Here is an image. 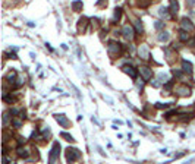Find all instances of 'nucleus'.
Returning <instances> with one entry per match:
<instances>
[{
  "instance_id": "1",
  "label": "nucleus",
  "mask_w": 195,
  "mask_h": 164,
  "mask_svg": "<svg viewBox=\"0 0 195 164\" xmlns=\"http://www.w3.org/2000/svg\"><path fill=\"white\" fill-rule=\"evenodd\" d=\"M107 50H109V54L115 59L118 56H120L122 53V46L116 41H109V46H107Z\"/></svg>"
},
{
  "instance_id": "2",
  "label": "nucleus",
  "mask_w": 195,
  "mask_h": 164,
  "mask_svg": "<svg viewBox=\"0 0 195 164\" xmlns=\"http://www.w3.org/2000/svg\"><path fill=\"white\" fill-rule=\"evenodd\" d=\"M81 158V151L79 149H76V148H68L66 149V160L68 161H76V160H79Z\"/></svg>"
},
{
  "instance_id": "3",
  "label": "nucleus",
  "mask_w": 195,
  "mask_h": 164,
  "mask_svg": "<svg viewBox=\"0 0 195 164\" xmlns=\"http://www.w3.org/2000/svg\"><path fill=\"white\" fill-rule=\"evenodd\" d=\"M59 154H60V145H59V142H54V144H53V148H51V151H50V155H49L50 163H54V161L59 158Z\"/></svg>"
},
{
  "instance_id": "4",
  "label": "nucleus",
  "mask_w": 195,
  "mask_h": 164,
  "mask_svg": "<svg viewBox=\"0 0 195 164\" xmlns=\"http://www.w3.org/2000/svg\"><path fill=\"white\" fill-rule=\"evenodd\" d=\"M122 35L126 38V40H132L134 38V28L129 27V25H125L122 28Z\"/></svg>"
},
{
  "instance_id": "5",
  "label": "nucleus",
  "mask_w": 195,
  "mask_h": 164,
  "mask_svg": "<svg viewBox=\"0 0 195 164\" xmlns=\"http://www.w3.org/2000/svg\"><path fill=\"white\" fill-rule=\"evenodd\" d=\"M176 94L180 97H189L191 95V88H188L186 85H180L176 88Z\"/></svg>"
},
{
  "instance_id": "6",
  "label": "nucleus",
  "mask_w": 195,
  "mask_h": 164,
  "mask_svg": "<svg viewBox=\"0 0 195 164\" xmlns=\"http://www.w3.org/2000/svg\"><path fill=\"white\" fill-rule=\"evenodd\" d=\"M139 72H141V75H142V78H144L145 81L151 79V76H153V70H151L150 68H147V66L139 68Z\"/></svg>"
},
{
  "instance_id": "7",
  "label": "nucleus",
  "mask_w": 195,
  "mask_h": 164,
  "mask_svg": "<svg viewBox=\"0 0 195 164\" xmlns=\"http://www.w3.org/2000/svg\"><path fill=\"white\" fill-rule=\"evenodd\" d=\"M138 54H139L141 59H144V60H147V59L150 57V51H148V49H147L145 46H141V47L138 49Z\"/></svg>"
},
{
  "instance_id": "8",
  "label": "nucleus",
  "mask_w": 195,
  "mask_h": 164,
  "mask_svg": "<svg viewBox=\"0 0 195 164\" xmlns=\"http://www.w3.org/2000/svg\"><path fill=\"white\" fill-rule=\"evenodd\" d=\"M56 120H57V122H59L63 127H68V126L70 125V123H69V120L66 119V116H65V114H57V116H56Z\"/></svg>"
},
{
  "instance_id": "9",
  "label": "nucleus",
  "mask_w": 195,
  "mask_h": 164,
  "mask_svg": "<svg viewBox=\"0 0 195 164\" xmlns=\"http://www.w3.org/2000/svg\"><path fill=\"white\" fill-rule=\"evenodd\" d=\"M123 72L128 73V75H131V78H134V79L137 78V70L132 66H123Z\"/></svg>"
},
{
  "instance_id": "10",
  "label": "nucleus",
  "mask_w": 195,
  "mask_h": 164,
  "mask_svg": "<svg viewBox=\"0 0 195 164\" xmlns=\"http://www.w3.org/2000/svg\"><path fill=\"white\" fill-rule=\"evenodd\" d=\"M189 38H191V37H189V34H188V30H180V31H179V40H180V41H186V43H188Z\"/></svg>"
},
{
  "instance_id": "11",
  "label": "nucleus",
  "mask_w": 195,
  "mask_h": 164,
  "mask_svg": "<svg viewBox=\"0 0 195 164\" xmlns=\"http://www.w3.org/2000/svg\"><path fill=\"white\" fill-rule=\"evenodd\" d=\"M87 25H88V18L82 16V18L79 19V24H78V30H79V31H84V30L87 28Z\"/></svg>"
},
{
  "instance_id": "12",
  "label": "nucleus",
  "mask_w": 195,
  "mask_h": 164,
  "mask_svg": "<svg viewBox=\"0 0 195 164\" xmlns=\"http://www.w3.org/2000/svg\"><path fill=\"white\" fill-rule=\"evenodd\" d=\"M180 24H182L183 30H189V31H191V30H194V25H192V22H191V21H189L188 18H183Z\"/></svg>"
},
{
  "instance_id": "13",
  "label": "nucleus",
  "mask_w": 195,
  "mask_h": 164,
  "mask_svg": "<svg viewBox=\"0 0 195 164\" xmlns=\"http://www.w3.org/2000/svg\"><path fill=\"white\" fill-rule=\"evenodd\" d=\"M16 154L19 155V157H24V158H27L28 155H30V151L28 149H25V148H22L21 145L18 146V149H16Z\"/></svg>"
},
{
  "instance_id": "14",
  "label": "nucleus",
  "mask_w": 195,
  "mask_h": 164,
  "mask_svg": "<svg viewBox=\"0 0 195 164\" xmlns=\"http://www.w3.org/2000/svg\"><path fill=\"white\" fill-rule=\"evenodd\" d=\"M182 68H183V70H185L186 73H192V65H191L188 60H183V62H182Z\"/></svg>"
},
{
  "instance_id": "15",
  "label": "nucleus",
  "mask_w": 195,
  "mask_h": 164,
  "mask_svg": "<svg viewBox=\"0 0 195 164\" xmlns=\"http://www.w3.org/2000/svg\"><path fill=\"white\" fill-rule=\"evenodd\" d=\"M177 9H179L177 2H176V0H170V12H172L173 15H176V13H177Z\"/></svg>"
},
{
  "instance_id": "16",
  "label": "nucleus",
  "mask_w": 195,
  "mask_h": 164,
  "mask_svg": "<svg viewBox=\"0 0 195 164\" xmlns=\"http://www.w3.org/2000/svg\"><path fill=\"white\" fill-rule=\"evenodd\" d=\"M72 9H73L75 12L82 11V2H81V0H75V2L72 3Z\"/></svg>"
},
{
  "instance_id": "17",
  "label": "nucleus",
  "mask_w": 195,
  "mask_h": 164,
  "mask_svg": "<svg viewBox=\"0 0 195 164\" xmlns=\"http://www.w3.org/2000/svg\"><path fill=\"white\" fill-rule=\"evenodd\" d=\"M15 78H16V72H15V70H12V72H9V73H8L6 81H8L9 84H15Z\"/></svg>"
},
{
  "instance_id": "18",
  "label": "nucleus",
  "mask_w": 195,
  "mask_h": 164,
  "mask_svg": "<svg viewBox=\"0 0 195 164\" xmlns=\"http://www.w3.org/2000/svg\"><path fill=\"white\" fill-rule=\"evenodd\" d=\"M169 11H170L169 8H160V9H158V15H160L161 18H167V16H169Z\"/></svg>"
},
{
  "instance_id": "19",
  "label": "nucleus",
  "mask_w": 195,
  "mask_h": 164,
  "mask_svg": "<svg viewBox=\"0 0 195 164\" xmlns=\"http://www.w3.org/2000/svg\"><path fill=\"white\" fill-rule=\"evenodd\" d=\"M120 15H122V9H115V15H113V22H118L120 19Z\"/></svg>"
},
{
  "instance_id": "20",
  "label": "nucleus",
  "mask_w": 195,
  "mask_h": 164,
  "mask_svg": "<svg viewBox=\"0 0 195 164\" xmlns=\"http://www.w3.org/2000/svg\"><path fill=\"white\" fill-rule=\"evenodd\" d=\"M169 37H170V35H169V32H166V31H163V32L158 34V40H160V41H167Z\"/></svg>"
},
{
  "instance_id": "21",
  "label": "nucleus",
  "mask_w": 195,
  "mask_h": 164,
  "mask_svg": "<svg viewBox=\"0 0 195 164\" xmlns=\"http://www.w3.org/2000/svg\"><path fill=\"white\" fill-rule=\"evenodd\" d=\"M135 31L138 32V34H141L142 32V24H141V21H135Z\"/></svg>"
},
{
  "instance_id": "22",
  "label": "nucleus",
  "mask_w": 195,
  "mask_h": 164,
  "mask_svg": "<svg viewBox=\"0 0 195 164\" xmlns=\"http://www.w3.org/2000/svg\"><path fill=\"white\" fill-rule=\"evenodd\" d=\"M60 136H62V138H65L66 141H70V142L73 141V138H72L69 133H66V132H62V133H60Z\"/></svg>"
},
{
  "instance_id": "23",
  "label": "nucleus",
  "mask_w": 195,
  "mask_h": 164,
  "mask_svg": "<svg viewBox=\"0 0 195 164\" xmlns=\"http://www.w3.org/2000/svg\"><path fill=\"white\" fill-rule=\"evenodd\" d=\"M12 125H13L15 127H21V126H22V122H21V120H16V119H13V120H12Z\"/></svg>"
},
{
  "instance_id": "24",
  "label": "nucleus",
  "mask_w": 195,
  "mask_h": 164,
  "mask_svg": "<svg viewBox=\"0 0 195 164\" xmlns=\"http://www.w3.org/2000/svg\"><path fill=\"white\" fill-rule=\"evenodd\" d=\"M163 27H164V22H161V21H157V22H156V28H157V30H161Z\"/></svg>"
},
{
  "instance_id": "25",
  "label": "nucleus",
  "mask_w": 195,
  "mask_h": 164,
  "mask_svg": "<svg viewBox=\"0 0 195 164\" xmlns=\"http://www.w3.org/2000/svg\"><path fill=\"white\" fill-rule=\"evenodd\" d=\"M18 144H19V145L25 144V138H22V136H18Z\"/></svg>"
},
{
  "instance_id": "26",
  "label": "nucleus",
  "mask_w": 195,
  "mask_h": 164,
  "mask_svg": "<svg viewBox=\"0 0 195 164\" xmlns=\"http://www.w3.org/2000/svg\"><path fill=\"white\" fill-rule=\"evenodd\" d=\"M167 107H169V104H160V103L157 104V108H167Z\"/></svg>"
},
{
  "instance_id": "27",
  "label": "nucleus",
  "mask_w": 195,
  "mask_h": 164,
  "mask_svg": "<svg viewBox=\"0 0 195 164\" xmlns=\"http://www.w3.org/2000/svg\"><path fill=\"white\" fill-rule=\"evenodd\" d=\"M8 120H9V117H8V113H5V116H3V123L6 125V123H8Z\"/></svg>"
},
{
  "instance_id": "28",
  "label": "nucleus",
  "mask_w": 195,
  "mask_h": 164,
  "mask_svg": "<svg viewBox=\"0 0 195 164\" xmlns=\"http://www.w3.org/2000/svg\"><path fill=\"white\" fill-rule=\"evenodd\" d=\"M104 3H107V0H100V2H99V5H100V6H103Z\"/></svg>"
}]
</instances>
